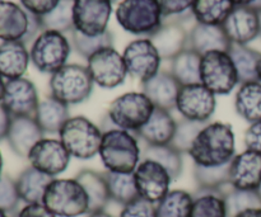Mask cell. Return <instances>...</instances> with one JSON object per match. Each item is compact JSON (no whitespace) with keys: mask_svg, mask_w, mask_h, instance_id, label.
I'll list each match as a JSON object with an SVG mask.
<instances>
[{"mask_svg":"<svg viewBox=\"0 0 261 217\" xmlns=\"http://www.w3.org/2000/svg\"><path fill=\"white\" fill-rule=\"evenodd\" d=\"M236 154L233 127L221 121L204 125L188 152L194 165L203 168L228 165Z\"/></svg>","mask_w":261,"mask_h":217,"instance_id":"cell-1","label":"cell"},{"mask_svg":"<svg viewBox=\"0 0 261 217\" xmlns=\"http://www.w3.org/2000/svg\"><path fill=\"white\" fill-rule=\"evenodd\" d=\"M98 157L106 172L134 173L142 160L139 139L125 130L105 129Z\"/></svg>","mask_w":261,"mask_h":217,"instance_id":"cell-2","label":"cell"},{"mask_svg":"<svg viewBox=\"0 0 261 217\" xmlns=\"http://www.w3.org/2000/svg\"><path fill=\"white\" fill-rule=\"evenodd\" d=\"M43 206L56 217H81L89 213V200L75 178H54L47 185Z\"/></svg>","mask_w":261,"mask_h":217,"instance_id":"cell-3","label":"cell"},{"mask_svg":"<svg viewBox=\"0 0 261 217\" xmlns=\"http://www.w3.org/2000/svg\"><path fill=\"white\" fill-rule=\"evenodd\" d=\"M94 83L87 66L81 64H66L50 75V96L68 107L78 106L88 101Z\"/></svg>","mask_w":261,"mask_h":217,"instance_id":"cell-4","label":"cell"},{"mask_svg":"<svg viewBox=\"0 0 261 217\" xmlns=\"http://www.w3.org/2000/svg\"><path fill=\"white\" fill-rule=\"evenodd\" d=\"M154 109V104L143 91H126L110 103L106 118L110 127L137 134L147 123Z\"/></svg>","mask_w":261,"mask_h":217,"instance_id":"cell-5","label":"cell"},{"mask_svg":"<svg viewBox=\"0 0 261 217\" xmlns=\"http://www.w3.org/2000/svg\"><path fill=\"white\" fill-rule=\"evenodd\" d=\"M115 17L125 32L147 38L165 22L157 0H121L115 10Z\"/></svg>","mask_w":261,"mask_h":217,"instance_id":"cell-6","label":"cell"},{"mask_svg":"<svg viewBox=\"0 0 261 217\" xmlns=\"http://www.w3.org/2000/svg\"><path fill=\"white\" fill-rule=\"evenodd\" d=\"M58 135L71 158L89 160L98 155L103 130L87 117L70 116Z\"/></svg>","mask_w":261,"mask_h":217,"instance_id":"cell-7","label":"cell"},{"mask_svg":"<svg viewBox=\"0 0 261 217\" xmlns=\"http://www.w3.org/2000/svg\"><path fill=\"white\" fill-rule=\"evenodd\" d=\"M71 42L65 33L42 30L31 43V64L42 74L54 73L68 64L71 53Z\"/></svg>","mask_w":261,"mask_h":217,"instance_id":"cell-8","label":"cell"},{"mask_svg":"<svg viewBox=\"0 0 261 217\" xmlns=\"http://www.w3.org/2000/svg\"><path fill=\"white\" fill-rule=\"evenodd\" d=\"M200 83L216 96H228L240 85L239 74L227 51L201 55Z\"/></svg>","mask_w":261,"mask_h":217,"instance_id":"cell-9","label":"cell"},{"mask_svg":"<svg viewBox=\"0 0 261 217\" xmlns=\"http://www.w3.org/2000/svg\"><path fill=\"white\" fill-rule=\"evenodd\" d=\"M87 69L94 85L102 89H115L125 83L126 66L121 53L112 47L102 48L87 58Z\"/></svg>","mask_w":261,"mask_h":217,"instance_id":"cell-10","label":"cell"},{"mask_svg":"<svg viewBox=\"0 0 261 217\" xmlns=\"http://www.w3.org/2000/svg\"><path fill=\"white\" fill-rule=\"evenodd\" d=\"M176 111L184 119L208 123L217 109V96L201 83L184 85L176 99Z\"/></svg>","mask_w":261,"mask_h":217,"instance_id":"cell-11","label":"cell"},{"mask_svg":"<svg viewBox=\"0 0 261 217\" xmlns=\"http://www.w3.org/2000/svg\"><path fill=\"white\" fill-rule=\"evenodd\" d=\"M127 75L143 84L161 70V58L157 48L147 37L137 38L126 45L122 52Z\"/></svg>","mask_w":261,"mask_h":217,"instance_id":"cell-12","label":"cell"},{"mask_svg":"<svg viewBox=\"0 0 261 217\" xmlns=\"http://www.w3.org/2000/svg\"><path fill=\"white\" fill-rule=\"evenodd\" d=\"M112 4L111 0H73L74 30L86 36H99L109 30Z\"/></svg>","mask_w":261,"mask_h":217,"instance_id":"cell-13","label":"cell"},{"mask_svg":"<svg viewBox=\"0 0 261 217\" xmlns=\"http://www.w3.org/2000/svg\"><path fill=\"white\" fill-rule=\"evenodd\" d=\"M133 174L139 197L153 203H158L170 192L173 182L166 168L152 159L140 160Z\"/></svg>","mask_w":261,"mask_h":217,"instance_id":"cell-14","label":"cell"},{"mask_svg":"<svg viewBox=\"0 0 261 217\" xmlns=\"http://www.w3.org/2000/svg\"><path fill=\"white\" fill-rule=\"evenodd\" d=\"M27 160L35 169L56 178L68 169L71 155L60 140L43 137L31 149Z\"/></svg>","mask_w":261,"mask_h":217,"instance_id":"cell-15","label":"cell"},{"mask_svg":"<svg viewBox=\"0 0 261 217\" xmlns=\"http://www.w3.org/2000/svg\"><path fill=\"white\" fill-rule=\"evenodd\" d=\"M40 101L37 88L30 79L23 76L5 81L2 104L12 117H33Z\"/></svg>","mask_w":261,"mask_h":217,"instance_id":"cell-16","label":"cell"},{"mask_svg":"<svg viewBox=\"0 0 261 217\" xmlns=\"http://www.w3.org/2000/svg\"><path fill=\"white\" fill-rule=\"evenodd\" d=\"M222 27L232 45L247 46L260 35L259 12L251 7H234Z\"/></svg>","mask_w":261,"mask_h":217,"instance_id":"cell-17","label":"cell"},{"mask_svg":"<svg viewBox=\"0 0 261 217\" xmlns=\"http://www.w3.org/2000/svg\"><path fill=\"white\" fill-rule=\"evenodd\" d=\"M229 185L234 190L256 191L261 184V154L244 150L229 163Z\"/></svg>","mask_w":261,"mask_h":217,"instance_id":"cell-18","label":"cell"},{"mask_svg":"<svg viewBox=\"0 0 261 217\" xmlns=\"http://www.w3.org/2000/svg\"><path fill=\"white\" fill-rule=\"evenodd\" d=\"M43 137L45 134L35 117H12L5 141L17 157L27 159L31 149Z\"/></svg>","mask_w":261,"mask_h":217,"instance_id":"cell-19","label":"cell"},{"mask_svg":"<svg viewBox=\"0 0 261 217\" xmlns=\"http://www.w3.org/2000/svg\"><path fill=\"white\" fill-rule=\"evenodd\" d=\"M162 60H172L188 48L189 30L178 18L163 22L160 29L149 37Z\"/></svg>","mask_w":261,"mask_h":217,"instance_id":"cell-20","label":"cell"},{"mask_svg":"<svg viewBox=\"0 0 261 217\" xmlns=\"http://www.w3.org/2000/svg\"><path fill=\"white\" fill-rule=\"evenodd\" d=\"M177 121L171 111L155 108L147 123L137 132V137L148 146L171 145L175 136Z\"/></svg>","mask_w":261,"mask_h":217,"instance_id":"cell-21","label":"cell"},{"mask_svg":"<svg viewBox=\"0 0 261 217\" xmlns=\"http://www.w3.org/2000/svg\"><path fill=\"white\" fill-rule=\"evenodd\" d=\"M142 85V91L150 99L155 108L175 109L176 99L181 85L173 78L170 70H160L149 80L144 81Z\"/></svg>","mask_w":261,"mask_h":217,"instance_id":"cell-22","label":"cell"},{"mask_svg":"<svg viewBox=\"0 0 261 217\" xmlns=\"http://www.w3.org/2000/svg\"><path fill=\"white\" fill-rule=\"evenodd\" d=\"M31 14L14 2L0 0V41H22L27 36Z\"/></svg>","mask_w":261,"mask_h":217,"instance_id":"cell-23","label":"cell"},{"mask_svg":"<svg viewBox=\"0 0 261 217\" xmlns=\"http://www.w3.org/2000/svg\"><path fill=\"white\" fill-rule=\"evenodd\" d=\"M30 63V50L22 41H3L0 43V75L5 80L23 78Z\"/></svg>","mask_w":261,"mask_h":217,"instance_id":"cell-24","label":"cell"},{"mask_svg":"<svg viewBox=\"0 0 261 217\" xmlns=\"http://www.w3.org/2000/svg\"><path fill=\"white\" fill-rule=\"evenodd\" d=\"M232 43L227 38L222 25H209L196 23L189 30L188 48L204 55L211 51H227L228 52Z\"/></svg>","mask_w":261,"mask_h":217,"instance_id":"cell-25","label":"cell"},{"mask_svg":"<svg viewBox=\"0 0 261 217\" xmlns=\"http://www.w3.org/2000/svg\"><path fill=\"white\" fill-rule=\"evenodd\" d=\"M234 111L247 123L261 119V83L259 80L246 81L239 85L234 94Z\"/></svg>","mask_w":261,"mask_h":217,"instance_id":"cell-26","label":"cell"},{"mask_svg":"<svg viewBox=\"0 0 261 217\" xmlns=\"http://www.w3.org/2000/svg\"><path fill=\"white\" fill-rule=\"evenodd\" d=\"M35 119L43 134H59L61 127L69 119V107L51 96L41 99L35 113Z\"/></svg>","mask_w":261,"mask_h":217,"instance_id":"cell-27","label":"cell"},{"mask_svg":"<svg viewBox=\"0 0 261 217\" xmlns=\"http://www.w3.org/2000/svg\"><path fill=\"white\" fill-rule=\"evenodd\" d=\"M54 178L48 177L45 173L35 169L33 167H27L19 173L15 178L18 193L22 202L28 203H42L43 195Z\"/></svg>","mask_w":261,"mask_h":217,"instance_id":"cell-28","label":"cell"},{"mask_svg":"<svg viewBox=\"0 0 261 217\" xmlns=\"http://www.w3.org/2000/svg\"><path fill=\"white\" fill-rule=\"evenodd\" d=\"M74 178L81 183L88 196L89 212L106 210L107 205L111 202V198L103 173L93 169H82Z\"/></svg>","mask_w":261,"mask_h":217,"instance_id":"cell-29","label":"cell"},{"mask_svg":"<svg viewBox=\"0 0 261 217\" xmlns=\"http://www.w3.org/2000/svg\"><path fill=\"white\" fill-rule=\"evenodd\" d=\"M227 190V188H226ZM224 191L200 190L193 193V207L190 217H229Z\"/></svg>","mask_w":261,"mask_h":217,"instance_id":"cell-30","label":"cell"},{"mask_svg":"<svg viewBox=\"0 0 261 217\" xmlns=\"http://www.w3.org/2000/svg\"><path fill=\"white\" fill-rule=\"evenodd\" d=\"M170 61V73L181 86L200 83V53L186 48Z\"/></svg>","mask_w":261,"mask_h":217,"instance_id":"cell-31","label":"cell"},{"mask_svg":"<svg viewBox=\"0 0 261 217\" xmlns=\"http://www.w3.org/2000/svg\"><path fill=\"white\" fill-rule=\"evenodd\" d=\"M233 8L231 0H195L191 15L200 24L222 25Z\"/></svg>","mask_w":261,"mask_h":217,"instance_id":"cell-32","label":"cell"},{"mask_svg":"<svg viewBox=\"0 0 261 217\" xmlns=\"http://www.w3.org/2000/svg\"><path fill=\"white\" fill-rule=\"evenodd\" d=\"M103 175L111 202L124 206L139 197L133 173L105 172Z\"/></svg>","mask_w":261,"mask_h":217,"instance_id":"cell-33","label":"cell"},{"mask_svg":"<svg viewBox=\"0 0 261 217\" xmlns=\"http://www.w3.org/2000/svg\"><path fill=\"white\" fill-rule=\"evenodd\" d=\"M182 152L178 151L172 145L162 146H145L142 151V159H152L160 163L170 173L172 180H177L184 170Z\"/></svg>","mask_w":261,"mask_h":217,"instance_id":"cell-34","label":"cell"},{"mask_svg":"<svg viewBox=\"0 0 261 217\" xmlns=\"http://www.w3.org/2000/svg\"><path fill=\"white\" fill-rule=\"evenodd\" d=\"M228 53L239 74L240 84L257 80V64L261 57L259 51L249 46L232 45Z\"/></svg>","mask_w":261,"mask_h":217,"instance_id":"cell-35","label":"cell"},{"mask_svg":"<svg viewBox=\"0 0 261 217\" xmlns=\"http://www.w3.org/2000/svg\"><path fill=\"white\" fill-rule=\"evenodd\" d=\"M194 197L185 190H170L157 205L158 217H190Z\"/></svg>","mask_w":261,"mask_h":217,"instance_id":"cell-36","label":"cell"},{"mask_svg":"<svg viewBox=\"0 0 261 217\" xmlns=\"http://www.w3.org/2000/svg\"><path fill=\"white\" fill-rule=\"evenodd\" d=\"M40 20L43 30L73 32V0H60L50 13L40 17Z\"/></svg>","mask_w":261,"mask_h":217,"instance_id":"cell-37","label":"cell"},{"mask_svg":"<svg viewBox=\"0 0 261 217\" xmlns=\"http://www.w3.org/2000/svg\"><path fill=\"white\" fill-rule=\"evenodd\" d=\"M70 33L71 46L76 51V53L86 60L97 51L114 46V35L110 30H106L99 36H86L76 30H73Z\"/></svg>","mask_w":261,"mask_h":217,"instance_id":"cell-38","label":"cell"},{"mask_svg":"<svg viewBox=\"0 0 261 217\" xmlns=\"http://www.w3.org/2000/svg\"><path fill=\"white\" fill-rule=\"evenodd\" d=\"M229 164L223 167L203 168L194 165V179L200 190L224 191L229 187Z\"/></svg>","mask_w":261,"mask_h":217,"instance_id":"cell-39","label":"cell"},{"mask_svg":"<svg viewBox=\"0 0 261 217\" xmlns=\"http://www.w3.org/2000/svg\"><path fill=\"white\" fill-rule=\"evenodd\" d=\"M224 198H226L229 217H233L247 208L261 207L260 200L255 191L234 190L229 185L224 192Z\"/></svg>","mask_w":261,"mask_h":217,"instance_id":"cell-40","label":"cell"},{"mask_svg":"<svg viewBox=\"0 0 261 217\" xmlns=\"http://www.w3.org/2000/svg\"><path fill=\"white\" fill-rule=\"evenodd\" d=\"M204 125L205 123H198V122L188 121L184 118L181 121H177V127H176L175 136H173L171 145L182 154H188L196 135L199 134Z\"/></svg>","mask_w":261,"mask_h":217,"instance_id":"cell-41","label":"cell"},{"mask_svg":"<svg viewBox=\"0 0 261 217\" xmlns=\"http://www.w3.org/2000/svg\"><path fill=\"white\" fill-rule=\"evenodd\" d=\"M20 197L18 193L15 179L10 175L3 174L0 177V210L13 215L19 210Z\"/></svg>","mask_w":261,"mask_h":217,"instance_id":"cell-42","label":"cell"},{"mask_svg":"<svg viewBox=\"0 0 261 217\" xmlns=\"http://www.w3.org/2000/svg\"><path fill=\"white\" fill-rule=\"evenodd\" d=\"M119 217H158L157 205L138 197L122 206Z\"/></svg>","mask_w":261,"mask_h":217,"instance_id":"cell-43","label":"cell"},{"mask_svg":"<svg viewBox=\"0 0 261 217\" xmlns=\"http://www.w3.org/2000/svg\"><path fill=\"white\" fill-rule=\"evenodd\" d=\"M195 0H157L163 18H180L193 8Z\"/></svg>","mask_w":261,"mask_h":217,"instance_id":"cell-44","label":"cell"},{"mask_svg":"<svg viewBox=\"0 0 261 217\" xmlns=\"http://www.w3.org/2000/svg\"><path fill=\"white\" fill-rule=\"evenodd\" d=\"M60 0H19L20 5L31 14H35L37 17L50 13Z\"/></svg>","mask_w":261,"mask_h":217,"instance_id":"cell-45","label":"cell"},{"mask_svg":"<svg viewBox=\"0 0 261 217\" xmlns=\"http://www.w3.org/2000/svg\"><path fill=\"white\" fill-rule=\"evenodd\" d=\"M245 147L261 154V119L250 123L244 135Z\"/></svg>","mask_w":261,"mask_h":217,"instance_id":"cell-46","label":"cell"},{"mask_svg":"<svg viewBox=\"0 0 261 217\" xmlns=\"http://www.w3.org/2000/svg\"><path fill=\"white\" fill-rule=\"evenodd\" d=\"M10 217H56L43 206V203H28Z\"/></svg>","mask_w":261,"mask_h":217,"instance_id":"cell-47","label":"cell"},{"mask_svg":"<svg viewBox=\"0 0 261 217\" xmlns=\"http://www.w3.org/2000/svg\"><path fill=\"white\" fill-rule=\"evenodd\" d=\"M10 121H12V116H10L9 112L5 109V107L0 103V142L7 140Z\"/></svg>","mask_w":261,"mask_h":217,"instance_id":"cell-48","label":"cell"},{"mask_svg":"<svg viewBox=\"0 0 261 217\" xmlns=\"http://www.w3.org/2000/svg\"><path fill=\"white\" fill-rule=\"evenodd\" d=\"M233 217H261V207L247 208V210L241 211Z\"/></svg>","mask_w":261,"mask_h":217,"instance_id":"cell-49","label":"cell"},{"mask_svg":"<svg viewBox=\"0 0 261 217\" xmlns=\"http://www.w3.org/2000/svg\"><path fill=\"white\" fill-rule=\"evenodd\" d=\"M234 7H254L257 0H231Z\"/></svg>","mask_w":261,"mask_h":217,"instance_id":"cell-50","label":"cell"},{"mask_svg":"<svg viewBox=\"0 0 261 217\" xmlns=\"http://www.w3.org/2000/svg\"><path fill=\"white\" fill-rule=\"evenodd\" d=\"M87 217H116L111 213L107 212L106 210H102V211H94V212H89Z\"/></svg>","mask_w":261,"mask_h":217,"instance_id":"cell-51","label":"cell"},{"mask_svg":"<svg viewBox=\"0 0 261 217\" xmlns=\"http://www.w3.org/2000/svg\"><path fill=\"white\" fill-rule=\"evenodd\" d=\"M5 79L0 75V103L3 101V97H4V90H5Z\"/></svg>","mask_w":261,"mask_h":217,"instance_id":"cell-52","label":"cell"},{"mask_svg":"<svg viewBox=\"0 0 261 217\" xmlns=\"http://www.w3.org/2000/svg\"><path fill=\"white\" fill-rule=\"evenodd\" d=\"M257 80L261 83V57L259 60V64H257Z\"/></svg>","mask_w":261,"mask_h":217,"instance_id":"cell-53","label":"cell"},{"mask_svg":"<svg viewBox=\"0 0 261 217\" xmlns=\"http://www.w3.org/2000/svg\"><path fill=\"white\" fill-rule=\"evenodd\" d=\"M3 165H4V162H3V155L2 151H0V177L3 175Z\"/></svg>","mask_w":261,"mask_h":217,"instance_id":"cell-54","label":"cell"},{"mask_svg":"<svg viewBox=\"0 0 261 217\" xmlns=\"http://www.w3.org/2000/svg\"><path fill=\"white\" fill-rule=\"evenodd\" d=\"M255 192H256L257 197H259V200H260V203H261V184L259 185V187H257V190L255 191Z\"/></svg>","mask_w":261,"mask_h":217,"instance_id":"cell-55","label":"cell"},{"mask_svg":"<svg viewBox=\"0 0 261 217\" xmlns=\"http://www.w3.org/2000/svg\"><path fill=\"white\" fill-rule=\"evenodd\" d=\"M0 217H10V215H8L7 212H4L3 210H0Z\"/></svg>","mask_w":261,"mask_h":217,"instance_id":"cell-56","label":"cell"},{"mask_svg":"<svg viewBox=\"0 0 261 217\" xmlns=\"http://www.w3.org/2000/svg\"><path fill=\"white\" fill-rule=\"evenodd\" d=\"M259 24H260V35H259V37L261 38V10H259Z\"/></svg>","mask_w":261,"mask_h":217,"instance_id":"cell-57","label":"cell"},{"mask_svg":"<svg viewBox=\"0 0 261 217\" xmlns=\"http://www.w3.org/2000/svg\"><path fill=\"white\" fill-rule=\"evenodd\" d=\"M112 3H116V2H119V0H111Z\"/></svg>","mask_w":261,"mask_h":217,"instance_id":"cell-58","label":"cell"}]
</instances>
